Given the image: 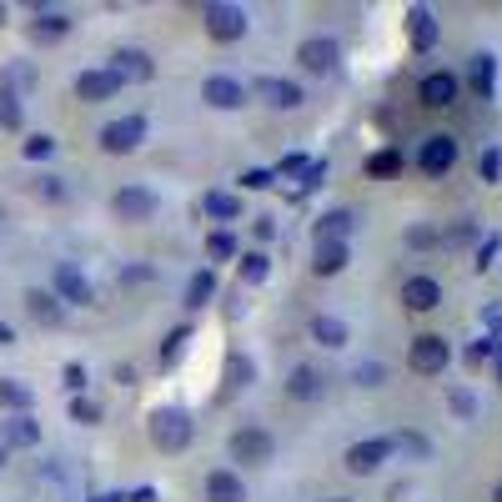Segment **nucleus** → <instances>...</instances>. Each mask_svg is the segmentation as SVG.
Masks as SVG:
<instances>
[{
	"mask_svg": "<svg viewBox=\"0 0 502 502\" xmlns=\"http://www.w3.org/2000/svg\"><path fill=\"white\" fill-rule=\"evenodd\" d=\"M146 437L156 452H186L191 442V417L181 412V407H156V412L146 417Z\"/></svg>",
	"mask_w": 502,
	"mask_h": 502,
	"instance_id": "1",
	"label": "nucleus"
},
{
	"mask_svg": "<svg viewBox=\"0 0 502 502\" xmlns=\"http://www.w3.org/2000/svg\"><path fill=\"white\" fill-rule=\"evenodd\" d=\"M201 21H206V36L212 40H221V46H231V40H241L247 36V11L241 5H226V0H206L201 5Z\"/></svg>",
	"mask_w": 502,
	"mask_h": 502,
	"instance_id": "2",
	"label": "nucleus"
},
{
	"mask_svg": "<svg viewBox=\"0 0 502 502\" xmlns=\"http://www.w3.org/2000/svg\"><path fill=\"white\" fill-rule=\"evenodd\" d=\"M226 447H231V457H237L241 467H266L272 463V452H276V437L266 432V427H237Z\"/></svg>",
	"mask_w": 502,
	"mask_h": 502,
	"instance_id": "3",
	"label": "nucleus"
},
{
	"mask_svg": "<svg viewBox=\"0 0 502 502\" xmlns=\"http://www.w3.org/2000/svg\"><path fill=\"white\" fill-rule=\"evenodd\" d=\"M447 362H452V347H447V337H437V332H422V337L412 342V351H407V367L422 372V376H442Z\"/></svg>",
	"mask_w": 502,
	"mask_h": 502,
	"instance_id": "4",
	"label": "nucleus"
},
{
	"mask_svg": "<svg viewBox=\"0 0 502 502\" xmlns=\"http://www.w3.org/2000/svg\"><path fill=\"white\" fill-rule=\"evenodd\" d=\"M111 212L121 216V221H131V226H141V221H151V216L161 212V196L151 186H121L111 196Z\"/></svg>",
	"mask_w": 502,
	"mask_h": 502,
	"instance_id": "5",
	"label": "nucleus"
},
{
	"mask_svg": "<svg viewBox=\"0 0 502 502\" xmlns=\"http://www.w3.org/2000/svg\"><path fill=\"white\" fill-rule=\"evenodd\" d=\"M141 141H146V121H141V116H121V121L100 126V151H106V156H131Z\"/></svg>",
	"mask_w": 502,
	"mask_h": 502,
	"instance_id": "6",
	"label": "nucleus"
},
{
	"mask_svg": "<svg viewBox=\"0 0 502 502\" xmlns=\"http://www.w3.org/2000/svg\"><path fill=\"white\" fill-rule=\"evenodd\" d=\"M247 96H251V86L237 81V75H206V81H201V100H206L212 111H241Z\"/></svg>",
	"mask_w": 502,
	"mask_h": 502,
	"instance_id": "7",
	"label": "nucleus"
},
{
	"mask_svg": "<svg viewBox=\"0 0 502 502\" xmlns=\"http://www.w3.org/2000/svg\"><path fill=\"white\" fill-rule=\"evenodd\" d=\"M56 301H71V307H91L96 301V287H91V276L81 266L61 262L56 266Z\"/></svg>",
	"mask_w": 502,
	"mask_h": 502,
	"instance_id": "8",
	"label": "nucleus"
},
{
	"mask_svg": "<svg viewBox=\"0 0 502 502\" xmlns=\"http://www.w3.org/2000/svg\"><path fill=\"white\" fill-rule=\"evenodd\" d=\"M387 457H392L387 437H367V442H351V447H347V457H342V463H347V472H357V477H372L376 467L387 463Z\"/></svg>",
	"mask_w": 502,
	"mask_h": 502,
	"instance_id": "9",
	"label": "nucleus"
},
{
	"mask_svg": "<svg viewBox=\"0 0 502 502\" xmlns=\"http://www.w3.org/2000/svg\"><path fill=\"white\" fill-rule=\"evenodd\" d=\"M417 166H422V176H447L452 166H457V141L452 136H427L422 151H417Z\"/></svg>",
	"mask_w": 502,
	"mask_h": 502,
	"instance_id": "10",
	"label": "nucleus"
},
{
	"mask_svg": "<svg viewBox=\"0 0 502 502\" xmlns=\"http://www.w3.org/2000/svg\"><path fill=\"white\" fill-rule=\"evenodd\" d=\"M337 40H326V36H312V40H301L297 46V61H301V71H312V75H332L337 71Z\"/></svg>",
	"mask_w": 502,
	"mask_h": 502,
	"instance_id": "11",
	"label": "nucleus"
},
{
	"mask_svg": "<svg viewBox=\"0 0 502 502\" xmlns=\"http://www.w3.org/2000/svg\"><path fill=\"white\" fill-rule=\"evenodd\" d=\"M106 71H111L116 81L126 86V81H151V75H156V65H151V56L141 46H121L111 56V65H106Z\"/></svg>",
	"mask_w": 502,
	"mask_h": 502,
	"instance_id": "12",
	"label": "nucleus"
},
{
	"mask_svg": "<svg viewBox=\"0 0 502 502\" xmlns=\"http://www.w3.org/2000/svg\"><path fill=\"white\" fill-rule=\"evenodd\" d=\"M251 96H262L272 111H297L301 106V86L297 81H281V75H262V81L251 86Z\"/></svg>",
	"mask_w": 502,
	"mask_h": 502,
	"instance_id": "13",
	"label": "nucleus"
},
{
	"mask_svg": "<svg viewBox=\"0 0 502 502\" xmlns=\"http://www.w3.org/2000/svg\"><path fill=\"white\" fill-rule=\"evenodd\" d=\"M116 91H121V81H116L106 65H96V71H81V75H75V100H86V106H96V100H111Z\"/></svg>",
	"mask_w": 502,
	"mask_h": 502,
	"instance_id": "14",
	"label": "nucleus"
},
{
	"mask_svg": "<svg viewBox=\"0 0 502 502\" xmlns=\"http://www.w3.org/2000/svg\"><path fill=\"white\" fill-rule=\"evenodd\" d=\"M36 442H40V422L30 412L0 417V447H36Z\"/></svg>",
	"mask_w": 502,
	"mask_h": 502,
	"instance_id": "15",
	"label": "nucleus"
},
{
	"mask_svg": "<svg viewBox=\"0 0 502 502\" xmlns=\"http://www.w3.org/2000/svg\"><path fill=\"white\" fill-rule=\"evenodd\" d=\"M402 301H407V312H432V307H442V287L432 276H407L402 281Z\"/></svg>",
	"mask_w": 502,
	"mask_h": 502,
	"instance_id": "16",
	"label": "nucleus"
},
{
	"mask_svg": "<svg viewBox=\"0 0 502 502\" xmlns=\"http://www.w3.org/2000/svg\"><path fill=\"white\" fill-rule=\"evenodd\" d=\"M206 502H247V482L231 467H216L206 472Z\"/></svg>",
	"mask_w": 502,
	"mask_h": 502,
	"instance_id": "17",
	"label": "nucleus"
},
{
	"mask_svg": "<svg viewBox=\"0 0 502 502\" xmlns=\"http://www.w3.org/2000/svg\"><path fill=\"white\" fill-rule=\"evenodd\" d=\"M417 96H422V106H452V100H457V75L452 71H427L422 86H417Z\"/></svg>",
	"mask_w": 502,
	"mask_h": 502,
	"instance_id": "18",
	"label": "nucleus"
},
{
	"mask_svg": "<svg viewBox=\"0 0 502 502\" xmlns=\"http://www.w3.org/2000/svg\"><path fill=\"white\" fill-rule=\"evenodd\" d=\"M347 262H351L347 241H316V251H312V272L316 276H342V272H347Z\"/></svg>",
	"mask_w": 502,
	"mask_h": 502,
	"instance_id": "19",
	"label": "nucleus"
},
{
	"mask_svg": "<svg viewBox=\"0 0 502 502\" xmlns=\"http://www.w3.org/2000/svg\"><path fill=\"white\" fill-rule=\"evenodd\" d=\"M25 312H30V322H40V326H61L65 307H61V301H56V291H40V287H30V291H25Z\"/></svg>",
	"mask_w": 502,
	"mask_h": 502,
	"instance_id": "20",
	"label": "nucleus"
},
{
	"mask_svg": "<svg viewBox=\"0 0 502 502\" xmlns=\"http://www.w3.org/2000/svg\"><path fill=\"white\" fill-rule=\"evenodd\" d=\"M407 36H412L417 50H432V46H437V36H442L437 15L427 11V5H412V11H407Z\"/></svg>",
	"mask_w": 502,
	"mask_h": 502,
	"instance_id": "21",
	"label": "nucleus"
},
{
	"mask_svg": "<svg viewBox=\"0 0 502 502\" xmlns=\"http://www.w3.org/2000/svg\"><path fill=\"white\" fill-rule=\"evenodd\" d=\"M322 387H326V376L316 372V367H291V376H287V397H297V402H316L322 397Z\"/></svg>",
	"mask_w": 502,
	"mask_h": 502,
	"instance_id": "22",
	"label": "nucleus"
},
{
	"mask_svg": "<svg viewBox=\"0 0 502 502\" xmlns=\"http://www.w3.org/2000/svg\"><path fill=\"white\" fill-rule=\"evenodd\" d=\"M472 91L482 100H492V91H498V56L492 50H477L472 56Z\"/></svg>",
	"mask_w": 502,
	"mask_h": 502,
	"instance_id": "23",
	"label": "nucleus"
},
{
	"mask_svg": "<svg viewBox=\"0 0 502 502\" xmlns=\"http://www.w3.org/2000/svg\"><path fill=\"white\" fill-rule=\"evenodd\" d=\"M65 30H71V15L50 11V5H36V25H30V36H36V40H61Z\"/></svg>",
	"mask_w": 502,
	"mask_h": 502,
	"instance_id": "24",
	"label": "nucleus"
},
{
	"mask_svg": "<svg viewBox=\"0 0 502 502\" xmlns=\"http://www.w3.org/2000/svg\"><path fill=\"white\" fill-rule=\"evenodd\" d=\"M201 216H212V221H237L241 196H231V191H206V196H201Z\"/></svg>",
	"mask_w": 502,
	"mask_h": 502,
	"instance_id": "25",
	"label": "nucleus"
},
{
	"mask_svg": "<svg viewBox=\"0 0 502 502\" xmlns=\"http://www.w3.org/2000/svg\"><path fill=\"white\" fill-rule=\"evenodd\" d=\"M312 337L322 342V347H347V322H342V316H326V312H316L312 316Z\"/></svg>",
	"mask_w": 502,
	"mask_h": 502,
	"instance_id": "26",
	"label": "nucleus"
},
{
	"mask_svg": "<svg viewBox=\"0 0 502 502\" xmlns=\"http://www.w3.org/2000/svg\"><path fill=\"white\" fill-rule=\"evenodd\" d=\"M357 226V216L351 212H326V216H316V241H347V231Z\"/></svg>",
	"mask_w": 502,
	"mask_h": 502,
	"instance_id": "27",
	"label": "nucleus"
},
{
	"mask_svg": "<svg viewBox=\"0 0 502 502\" xmlns=\"http://www.w3.org/2000/svg\"><path fill=\"white\" fill-rule=\"evenodd\" d=\"M30 402H36V392L25 387V382H15V376L0 382V407H11V412H30Z\"/></svg>",
	"mask_w": 502,
	"mask_h": 502,
	"instance_id": "28",
	"label": "nucleus"
},
{
	"mask_svg": "<svg viewBox=\"0 0 502 502\" xmlns=\"http://www.w3.org/2000/svg\"><path fill=\"white\" fill-rule=\"evenodd\" d=\"M212 297H216V276H212V272H196V276L186 281V307H191V312H201V307H206Z\"/></svg>",
	"mask_w": 502,
	"mask_h": 502,
	"instance_id": "29",
	"label": "nucleus"
},
{
	"mask_svg": "<svg viewBox=\"0 0 502 502\" xmlns=\"http://www.w3.org/2000/svg\"><path fill=\"white\" fill-rule=\"evenodd\" d=\"M266 272H272V262H266V251H247V256H241V281H247V287H262V281H266Z\"/></svg>",
	"mask_w": 502,
	"mask_h": 502,
	"instance_id": "30",
	"label": "nucleus"
},
{
	"mask_svg": "<svg viewBox=\"0 0 502 502\" xmlns=\"http://www.w3.org/2000/svg\"><path fill=\"white\" fill-rule=\"evenodd\" d=\"M206 256H212V262H231V256H237V237H231V231H212V237H206Z\"/></svg>",
	"mask_w": 502,
	"mask_h": 502,
	"instance_id": "31",
	"label": "nucleus"
},
{
	"mask_svg": "<svg viewBox=\"0 0 502 502\" xmlns=\"http://www.w3.org/2000/svg\"><path fill=\"white\" fill-rule=\"evenodd\" d=\"M387 447L392 452H402V457H427V437H417V432H397V437H387Z\"/></svg>",
	"mask_w": 502,
	"mask_h": 502,
	"instance_id": "32",
	"label": "nucleus"
},
{
	"mask_svg": "<svg viewBox=\"0 0 502 502\" xmlns=\"http://www.w3.org/2000/svg\"><path fill=\"white\" fill-rule=\"evenodd\" d=\"M402 171V151H376L367 161V176H397Z\"/></svg>",
	"mask_w": 502,
	"mask_h": 502,
	"instance_id": "33",
	"label": "nucleus"
},
{
	"mask_svg": "<svg viewBox=\"0 0 502 502\" xmlns=\"http://www.w3.org/2000/svg\"><path fill=\"white\" fill-rule=\"evenodd\" d=\"M21 151H25V161H46V156H56V136H46V131H40V136H30Z\"/></svg>",
	"mask_w": 502,
	"mask_h": 502,
	"instance_id": "34",
	"label": "nucleus"
},
{
	"mask_svg": "<svg viewBox=\"0 0 502 502\" xmlns=\"http://www.w3.org/2000/svg\"><path fill=\"white\" fill-rule=\"evenodd\" d=\"M498 342H492V337H477L472 342V347H467V367H482V362H492V357H498Z\"/></svg>",
	"mask_w": 502,
	"mask_h": 502,
	"instance_id": "35",
	"label": "nucleus"
},
{
	"mask_svg": "<svg viewBox=\"0 0 502 502\" xmlns=\"http://www.w3.org/2000/svg\"><path fill=\"white\" fill-rule=\"evenodd\" d=\"M447 402H452V412L463 417V422H472V417H477V397H472V392L452 387V392H447Z\"/></svg>",
	"mask_w": 502,
	"mask_h": 502,
	"instance_id": "36",
	"label": "nucleus"
},
{
	"mask_svg": "<svg viewBox=\"0 0 502 502\" xmlns=\"http://www.w3.org/2000/svg\"><path fill=\"white\" fill-rule=\"evenodd\" d=\"M498 171H502V151L488 146L482 156H477V176H482V181H498Z\"/></svg>",
	"mask_w": 502,
	"mask_h": 502,
	"instance_id": "37",
	"label": "nucleus"
},
{
	"mask_svg": "<svg viewBox=\"0 0 502 502\" xmlns=\"http://www.w3.org/2000/svg\"><path fill=\"white\" fill-rule=\"evenodd\" d=\"M186 342H191V326H176L171 337H166V351H161V362L171 367L176 357H181V347H186Z\"/></svg>",
	"mask_w": 502,
	"mask_h": 502,
	"instance_id": "38",
	"label": "nucleus"
},
{
	"mask_svg": "<svg viewBox=\"0 0 502 502\" xmlns=\"http://www.w3.org/2000/svg\"><path fill=\"white\" fill-rule=\"evenodd\" d=\"M382 376H387L382 362H362L357 372H351V382H357V387H382Z\"/></svg>",
	"mask_w": 502,
	"mask_h": 502,
	"instance_id": "39",
	"label": "nucleus"
},
{
	"mask_svg": "<svg viewBox=\"0 0 502 502\" xmlns=\"http://www.w3.org/2000/svg\"><path fill=\"white\" fill-rule=\"evenodd\" d=\"M71 422H81V427L100 422V407H96V402H86V397H75L71 402Z\"/></svg>",
	"mask_w": 502,
	"mask_h": 502,
	"instance_id": "40",
	"label": "nucleus"
},
{
	"mask_svg": "<svg viewBox=\"0 0 502 502\" xmlns=\"http://www.w3.org/2000/svg\"><path fill=\"white\" fill-rule=\"evenodd\" d=\"M0 126H5V131H15V126H21V106H15L11 91H0Z\"/></svg>",
	"mask_w": 502,
	"mask_h": 502,
	"instance_id": "41",
	"label": "nucleus"
},
{
	"mask_svg": "<svg viewBox=\"0 0 502 502\" xmlns=\"http://www.w3.org/2000/svg\"><path fill=\"white\" fill-rule=\"evenodd\" d=\"M251 376H256L251 357H231V382H237V387H251Z\"/></svg>",
	"mask_w": 502,
	"mask_h": 502,
	"instance_id": "42",
	"label": "nucleus"
},
{
	"mask_svg": "<svg viewBox=\"0 0 502 502\" xmlns=\"http://www.w3.org/2000/svg\"><path fill=\"white\" fill-rule=\"evenodd\" d=\"M276 176L272 171H241V191H266Z\"/></svg>",
	"mask_w": 502,
	"mask_h": 502,
	"instance_id": "43",
	"label": "nucleus"
},
{
	"mask_svg": "<svg viewBox=\"0 0 502 502\" xmlns=\"http://www.w3.org/2000/svg\"><path fill=\"white\" fill-rule=\"evenodd\" d=\"M322 176H326V161H307V171H301V186H307V191L322 186Z\"/></svg>",
	"mask_w": 502,
	"mask_h": 502,
	"instance_id": "44",
	"label": "nucleus"
},
{
	"mask_svg": "<svg viewBox=\"0 0 502 502\" xmlns=\"http://www.w3.org/2000/svg\"><path fill=\"white\" fill-rule=\"evenodd\" d=\"M36 191H40L46 201H61V176H40V181H36Z\"/></svg>",
	"mask_w": 502,
	"mask_h": 502,
	"instance_id": "45",
	"label": "nucleus"
},
{
	"mask_svg": "<svg viewBox=\"0 0 502 502\" xmlns=\"http://www.w3.org/2000/svg\"><path fill=\"white\" fill-rule=\"evenodd\" d=\"M407 241H412V247H432V241H442V231H427V226H412V231H407Z\"/></svg>",
	"mask_w": 502,
	"mask_h": 502,
	"instance_id": "46",
	"label": "nucleus"
},
{
	"mask_svg": "<svg viewBox=\"0 0 502 502\" xmlns=\"http://www.w3.org/2000/svg\"><path fill=\"white\" fill-rule=\"evenodd\" d=\"M65 387H71V392H81V387H86V367H81V362H71V367H65Z\"/></svg>",
	"mask_w": 502,
	"mask_h": 502,
	"instance_id": "47",
	"label": "nucleus"
},
{
	"mask_svg": "<svg viewBox=\"0 0 502 502\" xmlns=\"http://www.w3.org/2000/svg\"><path fill=\"white\" fill-rule=\"evenodd\" d=\"M301 171H307V161H301V156H287V161L276 166L272 176H301Z\"/></svg>",
	"mask_w": 502,
	"mask_h": 502,
	"instance_id": "48",
	"label": "nucleus"
},
{
	"mask_svg": "<svg viewBox=\"0 0 502 502\" xmlns=\"http://www.w3.org/2000/svg\"><path fill=\"white\" fill-rule=\"evenodd\" d=\"M492 256H498V237H488V241H482V251H477V266L488 272V266H492Z\"/></svg>",
	"mask_w": 502,
	"mask_h": 502,
	"instance_id": "49",
	"label": "nucleus"
},
{
	"mask_svg": "<svg viewBox=\"0 0 502 502\" xmlns=\"http://www.w3.org/2000/svg\"><path fill=\"white\" fill-rule=\"evenodd\" d=\"M256 237H262V241H272V237H276V226H272V216H262V221H256Z\"/></svg>",
	"mask_w": 502,
	"mask_h": 502,
	"instance_id": "50",
	"label": "nucleus"
},
{
	"mask_svg": "<svg viewBox=\"0 0 502 502\" xmlns=\"http://www.w3.org/2000/svg\"><path fill=\"white\" fill-rule=\"evenodd\" d=\"M11 342H15V332H11L5 322H0V347H11Z\"/></svg>",
	"mask_w": 502,
	"mask_h": 502,
	"instance_id": "51",
	"label": "nucleus"
},
{
	"mask_svg": "<svg viewBox=\"0 0 502 502\" xmlns=\"http://www.w3.org/2000/svg\"><path fill=\"white\" fill-rule=\"evenodd\" d=\"M91 502H126L121 492H100V498H91Z\"/></svg>",
	"mask_w": 502,
	"mask_h": 502,
	"instance_id": "52",
	"label": "nucleus"
},
{
	"mask_svg": "<svg viewBox=\"0 0 502 502\" xmlns=\"http://www.w3.org/2000/svg\"><path fill=\"white\" fill-rule=\"evenodd\" d=\"M131 502H156V492H151V488H141V492H136V498H131Z\"/></svg>",
	"mask_w": 502,
	"mask_h": 502,
	"instance_id": "53",
	"label": "nucleus"
},
{
	"mask_svg": "<svg viewBox=\"0 0 502 502\" xmlns=\"http://www.w3.org/2000/svg\"><path fill=\"white\" fill-rule=\"evenodd\" d=\"M492 502H502V482H498V488H492Z\"/></svg>",
	"mask_w": 502,
	"mask_h": 502,
	"instance_id": "54",
	"label": "nucleus"
},
{
	"mask_svg": "<svg viewBox=\"0 0 502 502\" xmlns=\"http://www.w3.org/2000/svg\"><path fill=\"white\" fill-rule=\"evenodd\" d=\"M498 387H502V351H498Z\"/></svg>",
	"mask_w": 502,
	"mask_h": 502,
	"instance_id": "55",
	"label": "nucleus"
},
{
	"mask_svg": "<svg viewBox=\"0 0 502 502\" xmlns=\"http://www.w3.org/2000/svg\"><path fill=\"white\" fill-rule=\"evenodd\" d=\"M326 502H351V498H326Z\"/></svg>",
	"mask_w": 502,
	"mask_h": 502,
	"instance_id": "56",
	"label": "nucleus"
},
{
	"mask_svg": "<svg viewBox=\"0 0 502 502\" xmlns=\"http://www.w3.org/2000/svg\"><path fill=\"white\" fill-rule=\"evenodd\" d=\"M0 25H5V5H0Z\"/></svg>",
	"mask_w": 502,
	"mask_h": 502,
	"instance_id": "57",
	"label": "nucleus"
},
{
	"mask_svg": "<svg viewBox=\"0 0 502 502\" xmlns=\"http://www.w3.org/2000/svg\"><path fill=\"white\" fill-rule=\"evenodd\" d=\"M0 463H5V447H0Z\"/></svg>",
	"mask_w": 502,
	"mask_h": 502,
	"instance_id": "58",
	"label": "nucleus"
}]
</instances>
